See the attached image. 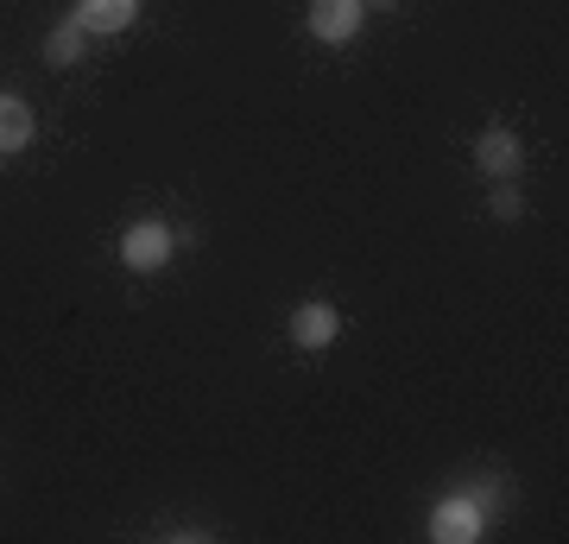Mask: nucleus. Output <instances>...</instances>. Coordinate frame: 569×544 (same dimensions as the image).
Masks as SVG:
<instances>
[{"instance_id": "nucleus-3", "label": "nucleus", "mask_w": 569, "mask_h": 544, "mask_svg": "<svg viewBox=\"0 0 569 544\" xmlns=\"http://www.w3.org/2000/svg\"><path fill=\"white\" fill-rule=\"evenodd\" d=\"M305 26L317 44H355V32L367 26V0H310Z\"/></svg>"}, {"instance_id": "nucleus-6", "label": "nucleus", "mask_w": 569, "mask_h": 544, "mask_svg": "<svg viewBox=\"0 0 569 544\" xmlns=\"http://www.w3.org/2000/svg\"><path fill=\"white\" fill-rule=\"evenodd\" d=\"M70 20H77L89 39H108V32H127V26L140 20V0H77Z\"/></svg>"}, {"instance_id": "nucleus-10", "label": "nucleus", "mask_w": 569, "mask_h": 544, "mask_svg": "<svg viewBox=\"0 0 569 544\" xmlns=\"http://www.w3.org/2000/svg\"><path fill=\"white\" fill-rule=\"evenodd\" d=\"M373 7H380V13H392V7H406V0H367V13H373Z\"/></svg>"}, {"instance_id": "nucleus-1", "label": "nucleus", "mask_w": 569, "mask_h": 544, "mask_svg": "<svg viewBox=\"0 0 569 544\" xmlns=\"http://www.w3.org/2000/svg\"><path fill=\"white\" fill-rule=\"evenodd\" d=\"M121 266L127 273H164V266L178 260V228L159 222V216H146V222H127L121 228Z\"/></svg>"}, {"instance_id": "nucleus-5", "label": "nucleus", "mask_w": 569, "mask_h": 544, "mask_svg": "<svg viewBox=\"0 0 569 544\" xmlns=\"http://www.w3.org/2000/svg\"><path fill=\"white\" fill-rule=\"evenodd\" d=\"M475 165H481L493 184H512L519 171H526V146H519L512 127H488V133L475 140Z\"/></svg>"}, {"instance_id": "nucleus-7", "label": "nucleus", "mask_w": 569, "mask_h": 544, "mask_svg": "<svg viewBox=\"0 0 569 544\" xmlns=\"http://www.w3.org/2000/svg\"><path fill=\"white\" fill-rule=\"evenodd\" d=\"M32 133H39V115H32V101L0 96V159L26 152V146H32Z\"/></svg>"}, {"instance_id": "nucleus-8", "label": "nucleus", "mask_w": 569, "mask_h": 544, "mask_svg": "<svg viewBox=\"0 0 569 544\" xmlns=\"http://www.w3.org/2000/svg\"><path fill=\"white\" fill-rule=\"evenodd\" d=\"M82 51H89V32L63 13V20L51 26V39H44V63H51V70H70V63H82Z\"/></svg>"}, {"instance_id": "nucleus-9", "label": "nucleus", "mask_w": 569, "mask_h": 544, "mask_svg": "<svg viewBox=\"0 0 569 544\" xmlns=\"http://www.w3.org/2000/svg\"><path fill=\"white\" fill-rule=\"evenodd\" d=\"M488 216H493V222H519V216H526V197H519L512 184H493V197H488Z\"/></svg>"}, {"instance_id": "nucleus-2", "label": "nucleus", "mask_w": 569, "mask_h": 544, "mask_svg": "<svg viewBox=\"0 0 569 544\" xmlns=\"http://www.w3.org/2000/svg\"><path fill=\"white\" fill-rule=\"evenodd\" d=\"M430 538H437V544H475V538H488V513H481V501H475L468 487L443 494V501L430 506Z\"/></svg>"}, {"instance_id": "nucleus-4", "label": "nucleus", "mask_w": 569, "mask_h": 544, "mask_svg": "<svg viewBox=\"0 0 569 544\" xmlns=\"http://www.w3.org/2000/svg\"><path fill=\"white\" fill-rule=\"evenodd\" d=\"M284 329H291V343L305 348V355H317V348H329L336 336H342V310H336L329 298H305L298 310H291Z\"/></svg>"}]
</instances>
